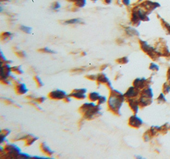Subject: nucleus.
<instances>
[{
	"label": "nucleus",
	"instance_id": "obj_1",
	"mask_svg": "<svg viewBox=\"0 0 170 159\" xmlns=\"http://www.w3.org/2000/svg\"><path fill=\"white\" fill-rule=\"evenodd\" d=\"M125 96L121 92L111 89L107 100L108 110L114 115H121V108L124 101Z\"/></svg>",
	"mask_w": 170,
	"mask_h": 159
},
{
	"label": "nucleus",
	"instance_id": "obj_2",
	"mask_svg": "<svg viewBox=\"0 0 170 159\" xmlns=\"http://www.w3.org/2000/svg\"><path fill=\"white\" fill-rule=\"evenodd\" d=\"M100 105H95L93 102L85 103L79 108V112L82 114L83 119L85 120H93L101 115L100 112Z\"/></svg>",
	"mask_w": 170,
	"mask_h": 159
},
{
	"label": "nucleus",
	"instance_id": "obj_3",
	"mask_svg": "<svg viewBox=\"0 0 170 159\" xmlns=\"http://www.w3.org/2000/svg\"><path fill=\"white\" fill-rule=\"evenodd\" d=\"M21 152V149L13 144H6L3 148H1L0 155L1 157L5 158H17L19 153Z\"/></svg>",
	"mask_w": 170,
	"mask_h": 159
},
{
	"label": "nucleus",
	"instance_id": "obj_4",
	"mask_svg": "<svg viewBox=\"0 0 170 159\" xmlns=\"http://www.w3.org/2000/svg\"><path fill=\"white\" fill-rule=\"evenodd\" d=\"M86 93H87V90L86 89H75V90L71 91V93L68 96L70 98H73L77 100H84L86 98Z\"/></svg>",
	"mask_w": 170,
	"mask_h": 159
},
{
	"label": "nucleus",
	"instance_id": "obj_5",
	"mask_svg": "<svg viewBox=\"0 0 170 159\" xmlns=\"http://www.w3.org/2000/svg\"><path fill=\"white\" fill-rule=\"evenodd\" d=\"M38 138L37 137L33 136L31 135H26L21 137H18L17 139H13V141H25V146H29L32 145V144L35 143V142L37 140Z\"/></svg>",
	"mask_w": 170,
	"mask_h": 159
},
{
	"label": "nucleus",
	"instance_id": "obj_6",
	"mask_svg": "<svg viewBox=\"0 0 170 159\" xmlns=\"http://www.w3.org/2000/svg\"><path fill=\"white\" fill-rule=\"evenodd\" d=\"M96 81L98 86H99L100 84H104L107 86L110 90H111V89H113L112 86H111V84L109 79H108L107 76H106V75L103 73H100L97 75Z\"/></svg>",
	"mask_w": 170,
	"mask_h": 159
},
{
	"label": "nucleus",
	"instance_id": "obj_7",
	"mask_svg": "<svg viewBox=\"0 0 170 159\" xmlns=\"http://www.w3.org/2000/svg\"><path fill=\"white\" fill-rule=\"evenodd\" d=\"M67 96L66 93L64 91L57 90L51 91L48 94V97L53 100H61Z\"/></svg>",
	"mask_w": 170,
	"mask_h": 159
},
{
	"label": "nucleus",
	"instance_id": "obj_8",
	"mask_svg": "<svg viewBox=\"0 0 170 159\" xmlns=\"http://www.w3.org/2000/svg\"><path fill=\"white\" fill-rule=\"evenodd\" d=\"M14 90L15 93L19 94V95H23V94H26L27 91H28L24 84H22L19 82L14 84Z\"/></svg>",
	"mask_w": 170,
	"mask_h": 159
},
{
	"label": "nucleus",
	"instance_id": "obj_9",
	"mask_svg": "<svg viewBox=\"0 0 170 159\" xmlns=\"http://www.w3.org/2000/svg\"><path fill=\"white\" fill-rule=\"evenodd\" d=\"M139 93L138 89L136 88L135 87H130L128 90L126 92L124 95L125 98H126L127 99H134V98H135L138 96Z\"/></svg>",
	"mask_w": 170,
	"mask_h": 159
},
{
	"label": "nucleus",
	"instance_id": "obj_10",
	"mask_svg": "<svg viewBox=\"0 0 170 159\" xmlns=\"http://www.w3.org/2000/svg\"><path fill=\"white\" fill-rule=\"evenodd\" d=\"M142 123H143V122L136 115L131 116L129 119V125L133 127H140Z\"/></svg>",
	"mask_w": 170,
	"mask_h": 159
},
{
	"label": "nucleus",
	"instance_id": "obj_11",
	"mask_svg": "<svg viewBox=\"0 0 170 159\" xmlns=\"http://www.w3.org/2000/svg\"><path fill=\"white\" fill-rule=\"evenodd\" d=\"M40 148L43 153L45 155L48 156V157H51V156L54 154V152L52 151V150L49 148L47 146L45 143H41L40 144Z\"/></svg>",
	"mask_w": 170,
	"mask_h": 159
},
{
	"label": "nucleus",
	"instance_id": "obj_12",
	"mask_svg": "<svg viewBox=\"0 0 170 159\" xmlns=\"http://www.w3.org/2000/svg\"><path fill=\"white\" fill-rule=\"evenodd\" d=\"M127 101L130 108H131V110L135 113H137L138 110V107H139L138 102H136V100H135L134 99H128Z\"/></svg>",
	"mask_w": 170,
	"mask_h": 159
},
{
	"label": "nucleus",
	"instance_id": "obj_13",
	"mask_svg": "<svg viewBox=\"0 0 170 159\" xmlns=\"http://www.w3.org/2000/svg\"><path fill=\"white\" fill-rule=\"evenodd\" d=\"M100 95L97 92H91L88 94V99L91 102H97V100L99 99Z\"/></svg>",
	"mask_w": 170,
	"mask_h": 159
},
{
	"label": "nucleus",
	"instance_id": "obj_14",
	"mask_svg": "<svg viewBox=\"0 0 170 159\" xmlns=\"http://www.w3.org/2000/svg\"><path fill=\"white\" fill-rule=\"evenodd\" d=\"M12 34L10 32H3L1 34V40L3 41H9L10 40H12Z\"/></svg>",
	"mask_w": 170,
	"mask_h": 159
},
{
	"label": "nucleus",
	"instance_id": "obj_15",
	"mask_svg": "<svg viewBox=\"0 0 170 159\" xmlns=\"http://www.w3.org/2000/svg\"><path fill=\"white\" fill-rule=\"evenodd\" d=\"M144 82H145V79H136L135 81L133 82V85L134 87H135L137 89H140L142 88L143 87V86H144Z\"/></svg>",
	"mask_w": 170,
	"mask_h": 159
},
{
	"label": "nucleus",
	"instance_id": "obj_16",
	"mask_svg": "<svg viewBox=\"0 0 170 159\" xmlns=\"http://www.w3.org/2000/svg\"><path fill=\"white\" fill-rule=\"evenodd\" d=\"M82 20L80 18H72L69 19V20H65L64 24H69V25H74L77 24H82Z\"/></svg>",
	"mask_w": 170,
	"mask_h": 159
},
{
	"label": "nucleus",
	"instance_id": "obj_17",
	"mask_svg": "<svg viewBox=\"0 0 170 159\" xmlns=\"http://www.w3.org/2000/svg\"><path fill=\"white\" fill-rule=\"evenodd\" d=\"M11 69H12V72H15V74H18V75H21L22 74H23V71L21 68V66H14V67H11Z\"/></svg>",
	"mask_w": 170,
	"mask_h": 159
},
{
	"label": "nucleus",
	"instance_id": "obj_18",
	"mask_svg": "<svg viewBox=\"0 0 170 159\" xmlns=\"http://www.w3.org/2000/svg\"><path fill=\"white\" fill-rule=\"evenodd\" d=\"M33 79H34V80L35 81L36 84H37L38 88H41L43 86V84L42 81H41L40 78L38 76H34V77H33Z\"/></svg>",
	"mask_w": 170,
	"mask_h": 159
},
{
	"label": "nucleus",
	"instance_id": "obj_19",
	"mask_svg": "<svg viewBox=\"0 0 170 159\" xmlns=\"http://www.w3.org/2000/svg\"><path fill=\"white\" fill-rule=\"evenodd\" d=\"M19 29H20L22 32L26 33V34H30V33L31 32V28L26 26H21L19 27Z\"/></svg>",
	"mask_w": 170,
	"mask_h": 159
},
{
	"label": "nucleus",
	"instance_id": "obj_20",
	"mask_svg": "<svg viewBox=\"0 0 170 159\" xmlns=\"http://www.w3.org/2000/svg\"><path fill=\"white\" fill-rule=\"evenodd\" d=\"M126 31L129 35L133 36V35H138V32L136 31L135 29H133L131 27H127L126 29Z\"/></svg>",
	"mask_w": 170,
	"mask_h": 159
},
{
	"label": "nucleus",
	"instance_id": "obj_21",
	"mask_svg": "<svg viewBox=\"0 0 170 159\" xmlns=\"http://www.w3.org/2000/svg\"><path fill=\"white\" fill-rule=\"evenodd\" d=\"M107 97H106V96H100L99 98V99L97 100V105H101L102 104H104L105 103L107 102Z\"/></svg>",
	"mask_w": 170,
	"mask_h": 159
},
{
	"label": "nucleus",
	"instance_id": "obj_22",
	"mask_svg": "<svg viewBox=\"0 0 170 159\" xmlns=\"http://www.w3.org/2000/svg\"><path fill=\"white\" fill-rule=\"evenodd\" d=\"M40 52H42V53H49V54H53V53H55V52L54 51H53V50L49 49V48H43L41 49H40L38 50Z\"/></svg>",
	"mask_w": 170,
	"mask_h": 159
},
{
	"label": "nucleus",
	"instance_id": "obj_23",
	"mask_svg": "<svg viewBox=\"0 0 170 159\" xmlns=\"http://www.w3.org/2000/svg\"><path fill=\"white\" fill-rule=\"evenodd\" d=\"M45 100V98L43 96H40V97H35V99L32 100V101H34L36 103H37V104H40L43 103Z\"/></svg>",
	"mask_w": 170,
	"mask_h": 159
},
{
	"label": "nucleus",
	"instance_id": "obj_24",
	"mask_svg": "<svg viewBox=\"0 0 170 159\" xmlns=\"http://www.w3.org/2000/svg\"><path fill=\"white\" fill-rule=\"evenodd\" d=\"M61 4L59 3V2L57 1H55L54 3H53L52 5V9L54 10H57L58 9H59V8H61Z\"/></svg>",
	"mask_w": 170,
	"mask_h": 159
},
{
	"label": "nucleus",
	"instance_id": "obj_25",
	"mask_svg": "<svg viewBox=\"0 0 170 159\" xmlns=\"http://www.w3.org/2000/svg\"><path fill=\"white\" fill-rule=\"evenodd\" d=\"M117 62H118L119 63H121V64H125L128 62V59L127 57L121 58H119L118 60H117Z\"/></svg>",
	"mask_w": 170,
	"mask_h": 159
},
{
	"label": "nucleus",
	"instance_id": "obj_26",
	"mask_svg": "<svg viewBox=\"0 0 170 159\" xmlns=\"http://www.w3.org/2000/svg\"><path fill=\"white\" fill-rule=\"evenodd\" d=\"M10 133V131L7 129H4L1 131V135L5 136V137H7V136L9 135Z\"/></svg>",
	"mask_w": 170,
	"mask_h": 159
},
{
	"label": "nucleus",
	"instance_id": "obj_27",
	"mask_svg": "<svg viewBox=\"0 0 170 159\" xmlns=\"http://www.w3.org/2000/svg\"><path fill=\"white\" fill-rule=\"evenodd\" d=\"M15 54L19 58H24L26 57V53L24 51H18L15 52Z\"/></svg>",
	"mask_w": 170,
	"mask_h": 159
},
{
	"label": "nucleus",
	"instance_id": "obj_28",
	"mask_svg": "<svg viewBox=\"0 0 170 159\" xmlns=\"http://www.w3.org/2000/svg\"><path fill=\"white\" fill-rule=\"evenodd\" d=\"M85 78H87V79L90 80H93V81H94V80H96V78H97V75H87V76H85Z\"/></svg>",
	"mask_w": 170,
	"mask_h": 159
},
{
	"label": "nucleus",
	"instance_id": "obj_29",
	"mask_svg": "<svg viewBox=\"0 0 170 159\" xmlns=\"http://www.w3.org/2000/svg\"><path fill=\"white\" fill-rule=\"evenodd\" d=\"M18 158H31L29 155L27 154H26V153H20L19 155L17 157Z\"/></svg>",
	"mask_w": 170,
	"mask_h": 159
},
{
	"label": "nucleus",
	"instance_id": "obj_30",
	"mask_svg": "<svg viewBox=\"0 0 170 159\" xmlns=\"http://www.w3.org/2000/svg\"><path fill=\"white\" fill-rule=\"evenodd\" d=\"M1 100H3V102L5 104L7 105H12L13 104V102L12 100L8 99V98H1Z\"/></svg>",
	"mask_w": 170,
	"mask_h": 159
},
{
	"label": "nucleus",
	"instance_id": "obj_31",
	"mask_svg": "<svg viewBox=\"0 0 170 159\" xmlns=\"http://www.w3.org/2000/svg\"><path fill=\"white\" fill-rule=\"evenodd\" d=\"M1 83L4 85L8 86V85L10 84L11 82L8 79H1Z\"/></svg>",
	"mask_w": 170,
	"mask_h": 159
},
{
	"label": "nucleus",
	"instance_id": "obj_32",
	"mask_svg": "<svg viewBox=\"0 0 170 159\" xmlns=\"http://www.w3.org/2000/svg\"><path fill=\"white\" fill-rule=\"evenodd\" d=\"M122 3L126 5V6H129L131 3L130 0H122Z\"/></svg>",
	"mask_w": 170,
	"mask_h": 159
},
{
	"label": "nucleus",
	"instance_id": "obj_33",
	"mask_svg": "<svg viewBox=\"0 0 170 159\" xmlns=\"http://www.w3.org/2000/svg\"><path fill=\"white\" fill-rule=\"evenodd\" d=\"M63 101L65 102H66V103H69V102H70V97H69V96L67 95V96L65 98H64Z\"/></svg>",
	"mask_w": 170,
	"mask_h": 159
},
{
	"label": "nucleus",
	"instance_id": "obj_34",
	"mask_svg": "<svg viewBox=\"0 0 170 159\" xmlns=\"http://www.w3.org/2000/svg\"><path fill=\"white\" fill-rule=\"evenodd\" d=\"M108 67V65H101V67H100V71H103L105 70Z\"/></svg>",
	"mask_w": 170,
	"mask_h": 159
},
{
	"label": "nucleus",
	"instance_id": "obj_35",
	"mask_svg": "<svg viewBox=\"0 0 170 159\" xmlns=\"http://www.w3.org/2000/svg\"><path fill=\"white\" fill-rule=\"evenodd\" d=\"M150 69H155V68L157 69V70H158V69H159V67H158V66L157 65H155V64H154V63H152L151 64V66H150Z\"/></svg>",
	"mask_w": 170,
	"mask_h": 159
},
{
	"label": "nucleus",
	"instance_id": "obj_36",
	"mask_svg": "<svg viewBox=\"0 0 170 159\" xmlns=\"http://www.w3.org/2000/svg\"><path fill=\"white\" fill-rule=\"evenodd\" d=\"M111 1H112V0H105V2L107 4H110Z\"/></svg>",
	"mask_w": 170,
	"mask_h": 159
},
{
	"label": "nucleus",
	"instance_id": "obj_37",
	"mask_svg": "<svg viewBox=\"0 0 170 159\" xmlns=\"http://www.w3.org/2000/svg\"><path fill=\"white\" fill-rule=\"evenodd\" d=\"M82 55H83V56L86 55V53H85V52H82Z\"/></svg>",
	"mask_w": 170,
	"mask_h": 159
}]
</instances>
